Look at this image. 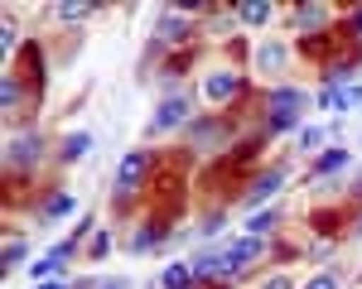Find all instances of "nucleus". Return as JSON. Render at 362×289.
Wrapping results in <instances>:
<instances>
[{"mask_svg":"<svg viewBox=\"0 0 362 289\" xmlns=\"http://www.w3.org/2000/svg\"><path fill=\"white\" fill-rule=\"evenodd\" d=\"M343 285H348V280H343V270H338V265H324V270H314L300 289H343Z\"/></svg>","mask_w":362,"mask_h":289,"instance_id":"obj_18","label":"nucleus"},{"mask_svg":"<svg viewBox=\"0 0 362 289\" xmlns=\"http://www.w3.org/2000/svg\"><path fill=\"white\" fill-rule=\"evenodd\" d=\"M348 159H353V154H348L343 144H329V149H319V154H314V164H309V173H314V178H329V173L348 169Z\"/></svg>","mask_w":362,"mask_h":289,"instance_id":"obj_13","label":"nucleus"},{"mask_svg":"<svg viewBox=\"0 0 362 289\" xmlns=\"http://www.w3.org/2000/svg\"><path fill=\"white\" fill-rule=\"evenodd\" d=\"M309 106V97H305V87H295V82H276V87H266V97H261V135L271 140V135H285V130H305L300 125V111Z\"/></svg>","mask_w":362,"mask_h":289,"instance_id":"obj_1","label":"nucleus"},{"mask_svg":"<svg viewBox=\"0 0 362 289\" xmlns=\"http://www.w3.org/2000/svg\"><path fill=\"white\" fill-rule=\"evenodd\" d=\"M39 289H68V285H39Z\"/></svg>","mask_w":362,"mask_h":289,"instance_id":"obj_29","label":"nucleus"},{"mask_svg":"<svg viewBox=\"0 0 362 289\" xmlns=\"http://www.w3.org/2000/svg\"><path fill=\"white\" fill-rule=\"evenodd\" d=\"M194 289H198V285H194Z\"/></svg>","mask_w":362,"mask_h":289,"instance_id":"obj_30","label":"nucleus"},{"mask_svg":"<svg viewBox=\"0 0 362 289\" xmlns=\"http://www.w3.org/2000/svg\"><path fill=\"white\" fill-rule=\"evenodd\" d=\"M227 256H232V265H237V280H247L251 270L271 256V236H251V231H242V236L227 241Z\"/></svg>","mask_w":362,"mask_h":289,"instance_id":"obj_4","label":"nucleus"},{"mask_svg":"<svg viewBox=\"0 0 362 289\" xmlns=\"http://www.w3.org/2000/svg\"><path fill=\"white\" fill-rule=\"evenodd\" d=\"M242 92H247V78H242L237 68H218V73L203 78V102H208V106H227V102H237Z\"/></svg>","mask_w":362,"mask_h":289,"instance_id":"obj_6","label":"nucleus"},{"mask_svg":"<svg viewBox=\"0 0 362 289\" xmlns=\"http://www.w3.org/2000/svg\"><path fill=\"white\" fill-rule=\"evenodd\" d=\"M5 116H10V121L25 116V78H15V73L5 78Z\"/></svg>","mask_w":362,"mask_h":289,"instance_id":"obj_16","label":"nucleus"},{"mask_svg":"<svg viewBox=\"0 0 362 289\" xmlns=\"http://www.w3.org/2000/svg\"><path fill=\"white\" fill-rule=\"evenodd\" d=\"M169 236V217H150V222H140V231L131 236V251L145 256V251H155V246H165Z\"/></svg>","mask_w":362,"mask_h":289,"instance_id":"obj_11","label":"nucleus"},{"mask_svg":"<svg viewBox=\"0 0 362 289\" xmlns=\"http://www.w3.org/2000/svg\"><path fill=\"white\" fill-rule=\"evenodd\" d=\"M112 256V231H92V241H87V260H107Z\"/></svg>","mask_w":362,"mask_h":289,"instance_id":"obj_21","label":"nucleus"},{"mask_svg":"<svg viewBox=\"0 0 362 289\" xmlns=\"http://www.w3.org/2000/svg\"><path fill=\"white\" fill-rule=\"evenodd\" d=\"M39 154H44V135H39V130H15L10 144H5V169L25 173V169L39 164Z\"/></svg>","mask_w":362,"mask_h":289,"instance_id":"obj_5","label":"nucleus"},{"mask_svg":"<svg viewBox=\"0 0 362 289\" xmlns=\"http://www.w3.org/2000/svg\"><path fill=\"white\" fill-rule=\"evenodd\" d=\"M87 149H92V135L87 130H73V135L58 140V159L63 164H78V159H87Z\"/></svg>","mask_w":362,"mask_h":289,"instance_id":"obj_14","label":"nucleus"},{"mask_svg":"<svg viewBox=\"0 0 362 289\" xmlns=\"http://www.w3.org/2000/svg\"><path fill=\"white\" fill-rule=\"evenodd\" d=\"M285 44H261V49H256V68H261V73H280V68H285Z\"/></svg>","mask_w":362,"mask_h":289,"instance_id":"obj_17","label":"nucleus"},{"mask_svg":"<svg viewBox=\"0 0 362 289\" xmlns=\"http://www.w3.org/2000/svg\"><path fill=\"white\" fill-rule=\"evenodd\" d=\"M261 289H295V280H290V275H271Z\"/></svg>","mask_w":362,"mask_h":289,"instance_id":"obj_26","label":"nucleus"},{"mask_svg":"<svg viewBox=\"0 0 362 289\" xmlns=\"http://www.w3.org/2000/svg\"><path fill=\"white\" fill-rule=\"evenodd\" d=\"M271 15H276V10H271L266 0H247V5L237 10V20H242V25H266Z\"/></svg>","mask_w":362,"mask_h":289,"instance_id":"obj_19","label":"nucleus"},{"mask_svg":"<svg viewBox=\"0 0 362 289\" xmlns=\"http://www.w3.org/2000/svg\"><path fill=\"white\" fill-rule=\"evenodd\" d=\"M54 15L63 25H83V20H92V5H58Z\"/></svg>","mask_w":362,"mask_h":289,"instance_id":"obj_22","label":"nucleus"},{"mask_svg":"<svg viewBox=\"0 0 362 289\" xmlns=\"http://www.w3.org/2000/svg\"><path fill=\"white\" fill-rule=\"evenodd\" d=\"M15 44H20V25H15V20H5V49H15Z\"/></svg>","mask_w":362,"mask_h":289,"instance_id":"obj_27","label":"nucleus"},{"mask_svg":"<svg viewBox=\"0 0 362 289\" xmlns=\"http://www.w3.org/2000/svg\"><path fill=\"white\" fill-rule=\"evenodd\" d=\"M78 212V193H63V188H54L49 198L39 202V217L44 222H63V217H73Z\"/></svg>","mask_w":362,"mask_h":289,"instance_id":"obj_12","label":"nucleus"},{"mask_svg":"<svg viewBox=\"0 0 362 289\" xmlns=\"http://www.w3.org/2000/svg\"><path fill=\"white\" fill-rule=\"evenodd\" d=\"M194 275H198V285H213V289L237 285V265L227 256V246L223 251H203V256L194 260Z\"/></svg>","mask_w":362,"mask_h":289,"instance_id":"obj_7","label":"nucleus"},{"mask_svg":"<svg viewBox=\"0 0 362 289\" xmlns=\"http://www.w3.org/2000/svg\"><path fill=\"white\" fill-rule=\"evenodd\" d=\"M276 222H280V212H276V207H266V212H256V217L247 222V231H251V236H271Z\"/></svg>","mask_w":362,"mask_h":289,"instance_id":"obj_20","label":"nucleus"},{"mask_svg":"<svg viewBox=\"0 0 362 289\" xmlns=\"http://www.w3.org/2000/svg\"><path fill=\"white\" fill-rule=\"evenodd\" d=\"M189 39H194V20L184 10H169L160 29H155V49H174V54H189Z\"/></svg>","mask_w":362,"mask_h":289,"instance_id":"obj_8","label":"nucleus"},{"mask_svg":"<svg viewBox=\"0 0 362 289\" xmlns=\"http://www.w3.org/2000/svg\"><path fill=\"white\" fill-rule=\"evenodd\" d=\"M319 140H324V130H314V125L300 130V149H319Z\"/></svg>","mask_w":362,"mask_h":289,"instance_id":"obj_25","label":"nucleus"},{"mask_svg":"<svg viewBox=\"0 0 362 289\" xmlns=\"http://www.w3.org/2000/svg\"><path fill=\"white\" fill-rule=\"evenodd\" d=\"M338 29H343V34H348L353 44H362V10H353V15H343V20H338Z\"/></svg>","mask_w":362,"mask_h":289,"instance_id":"obj_23","label":"nucleus"},{"mask_svg":"<svg viewBox=\"0 0 362 289\" xmlns=\"http://www.w3.org/2000/svg\"><path fill=\"white\" fill-rule=\"evenodd\" d=\"M348 236H358V241H362V212L353 217V231H348Z\"/></svg>","mask_w":362,"mask_h":289,"instance_id":"obj_28","label":"nucleus"},{"mask_svg":"<svg viewBox=\"0 0 362 289\" xmlns=\"http://www.w3.org/2000/svg\"><path fill=\"white\" fill-rule=\"evenodd\" d=\"M189 130L194 125V106H189V97L184 92H169L165 102L155 106V116H150V125H145V135H165V130Z\"/></svg>","mask_w":362,"mask_h":289,"instance_id":"obj_3","label":"nucleus"},{"mask_svg":"<svg viewBox=\"0 0 362 289\" xmlns=\"http://www.w3.org/2000/svg\"><path fill=\"white\" fill-rule=\"evenodd\" d=\"M20 260H25V241H10V246H5V270H15Z\"/></svg>","mask_w":362,"mask_h":289,"instance_id":"obj_24","label":"nucleus"},{"mask_svg":"<svg viewBox=\"0 0 362 289\" xmlns=\"http://www.w3.org/2000/svg\"><path fill=\"white\" fill-rule=\"evenodd\" d=\"M150 173H155V149H126V154H121V164H116V183H112L116 212L136 207V198L145 193V183H150Z\"/></svg>","mask_w":362,"mask_h":289,"instance_id":"obj_2","label":"nucleus"},{"mask_svg":"<svg viewBox=\"0 0 362 289\" xmlns=\"http://www.w3.org/2000/svg\"><path fill=\"white\" fill-rule=\"evenodd\" d=\"M160 285H165V289H194V285H198V275H194V260H189V265H184V260H174V265H165Z\"/></svg>","mask_w":362,"mask_h":289,"instance_id":"obj_15","label":"nucleus"},{"mask_svg":"<svg viewBox=\"0 0 362 289\" xmlns=\"http://www.w3.org/2000/svg\"><path fill=\"white\" fill-rule=\"evenodd\" d=\"M285 178H290V169L285 164H271V169H261L256 178L247 183V207H261V202H271L285 188Z\"/></svg>","mask_w":362,"mask_h":289,"instance_id":"obj_9","label":"nucleus"},{"mask_svg":"<svg viewBox=\"0 0 362 289\" xmlns=\"http://www.w3.org/2000/svg\"><path fill=\"white\" fill-rule=\"evenodd\" d=\"M290 20H295V29H300V39H319V34H329V29L338 25V20L329 15V10H324V5H300Z\"/></svg>","mask_w":362,"mask_h":289,"instance_id":"obj_10","label":"nucleus"}]
</instances>
